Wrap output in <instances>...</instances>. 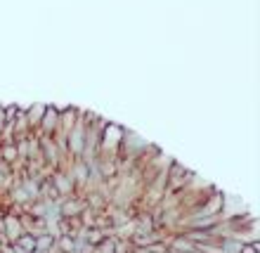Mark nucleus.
<instances>
[{"instance_id":"nucleus-4","label":"nucleus","mask_w":260,"mask_h":253,"mask_svg":"<svg viewBox=\"0 0 260 253\" xmlns=\"http://www.w3.org/2000/svg\"><path fill=\"white\" fill-rule=\"evenodd\" d=\"M57 128H59V109L45 104V111H43V118H41L36 133H38V135H55Z\"/></svg>"},{"instance_id":"nucleus-6","label":"nucleus","mask_w":260,"mask_h":253,"mask_svg":"<svg viewBox=\"0 0 260 253\" xmlns=\"http://www.w3.org/2000/svg\"><path fill=\"white\" fill-rule=\"evenodd\" d=\"M78 116H81V111L74 109V107H67V109H59V133H64L67 135L69 130H71V125L78 121Z\"/></svg>"},{"instance_id":"nucleus-2","label":"nucleus","mask_w":260,"mask_h":253,"mask_svg":"<svg viewBox=\"0 0 260 253\" xmlns=\"http://www.w3.org/2000/svg\"><path fill=\"white\" fill-rule=\"evenodd\" d=\"M88 208V201L83 197H76V194H69V197H59V215L64 220H76L81 218Z\"/></svg>"},{"instance_id":"nucleus-8","label":"nucleus","mask_w":260,"mask_h":253,"mask_svg":"<svg viewBox=\"0 0 260 253\" xmlns=\"http://www.w3.org/2000/svg\"><path fill=\"white\" fill-rule=\"evenodd\" d=\"M17 246H21L24 251H34L36 248V237L31 232H21L19 237H17V241H14Z\"/></svg>"},{"instance_id":"nucleus-9","label":"nucleus","mask_w":260,"mask_h":253,"mask_svg":"<svg viewBox=\"0 0 260 253\" xmlns=\"http://www.w3.org/2000/svg\"><path fill=\"white\" fill-rule=\"evenodd\" d=\"M55 237H52V234H38V237H36V248H43V251H52V248H55Z\"/></svg>"},{"instance_id":"nucleus-3","label":"nucleus","mask_w":260,"mask_h":253,"mask_svg":"<svg viewBox=\"0 0 260 253\" xmlns=\"http://www.w3.org/2000/svg\"><path fill=\"white\" fill-rule=\"evenodd\" d=\"M50 180H52V185L55 189L59 192V197H69V194H76V182L71 180L67 168H55V171L50 173Z\"/></svg>"},{"instance_id":"nucleus-1","label":"nucleus","mask_w":260,"mask_h":253,"mask_svg":"<svg viewBox=\"0 0 260 253\" xmlns=\"http://www.w3.org/2000/svg\"><path fill=\"white\" fill-rule=\"evenodd\" d=\"M85 133H88V114L81 111L78 121L67 133V147H69V156L71 159L81 156L83 149H85Z\"/></svg>"},{"instance_id":"nucleus-5","label":"nucleus","mask_w":260,"mask_h":253,"mask_svg":"<svg viewBox=\"0 0 260 253\" xmlns=\"http://www.w3.org/2000/svg\"><path fill=\"white\" fill-rule=\"evenodd\" d=\"M21 232H26V230L21 225L19 215H17V213H5V215H3V237L7 239V244H14Z\"/></svg>"},{"instance_id":"nucleus-7","label":"nucleus","mask_w":260,"mask_h":253,"mask_svg":"<svg viewBox=\"0 0 260 253\" xmlns=\"http://www.w3.org/2000/svg\"><path fill=\"white\" fill-rule=\"evenodd\" d=\"M43 111H45V104H34V107H28V109H24V114H26V121H28V128H31V133H36V130H38V123H41V118H43Z\"/></svg>"}]
</instances>
